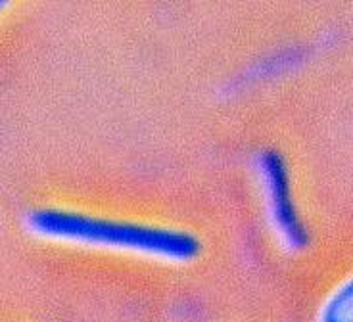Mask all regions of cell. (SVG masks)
<instances>
[{"label": "cell", "instance_id": "obj_1", "mask_svg": "<svg viewBox=\"0 0 353 322\" xmlns=\"http://www.w3.org/2000/svg\"><path fill=\"white\" fill-rule=\"evenodd\" d=\"M26 228L31 234L46 240L110 248L171 263L192 261L202 250L200 240L185 230L150 227L52 208L31 209L26 215Z\"/></svg>", "mask_w": 353, "mask_h": 322}, {"label": "cell", "instance_id": "obj_2", "mask_svg": "<svg viewBox=\"0 0 353 322\" xmlns=\"http://www.w3.org/2000/svg\"><path fill=\"white\" fill-rule=\"evenodd\" d=\"M257 173L274 232L290 252H301L307 245L309 236L294 208L283 157L276 152H263L257 157Z\"/></svg>", "mask_w": 353, "mask_h": 322}, {"label": "cell", "instance_id": "obj_3", "mask_svg": "<svg viewBox=\"0 0 353 322\" xmlns=\"http://www.w3.org/2000/svg\"><path fill=\"white\" fill-rule=\"evenodd\" d=\"M319 322H352V282L350 280L340 284L330 294L321 309Z\"/></svg>", "mask_w": 353, "mask_h": 322}, {"label": "cell", "instance_id": "obj_4", "mask_svg": "<svg viewBox=\"0 0 353 322\" xmlns=\"http://www.w3.org/2000/svg\"><path fill=\"white\" fill-rule=\"evenodd\" d=\"M4 8H6V2H4V0H0V12H2Z\"/></svg>", "mask_w": 353, "mask_h": 322}]
</instances>
